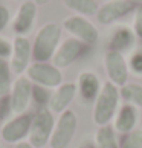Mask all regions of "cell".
Listing matches in <instances>:
<instances>
[{
    "label": "cell",
    "mask_w": 142,
    "mask_h": 148,
    "mask_svg": "<svg viewBox=\"0 0 142 148\" xmlns=\"http://www.w3.org/2000/svg\"><path fill=\"white\" fill-rule=\"evenodd\" d=\"M61 40V26L54 21L43 25L38 29L32 43V60L38 63H47L55 55Z\"/></svg>",
    "instance_id": "1"
},
{
    "label": "cell",
    "mask_w": 142,
    "mask_h": 148,
    "mask_svg": "<svg viewBox=\"0 0 142 148\" xmlns=\"http://www.w3.org/2000/svg\"><path fill=\"white\" fill-rule=\"evenodd\" d=\"M119 99H121V93L118 86H115L110 81L102 84L99 95L93 102V122L98 127L108 125L115 119L119 110Z\"/></svg>",
    "instance_id": "2"
},
{
    "label": "cell",
    "mask_w": 142,
    "mask_h": 148,
    "mask_svg": "<svg viewBox=\"0 0 142 148\" xmlns=\"http://www.w3.org/2000/svg\"><path fill=\"white\" fill-rule=\"evenodd\" d=\"M54 127H55V119L54 113L47 107L38 108V112L32 118V125L29 131V144L34 148H45L49 144L52 136Z\"/></svg>",
    "instance_id": "3"
},
{
    "label": "cell",
    "mask_w": 142,
    "mask_h": 148,
    "mask_svg": "<svg viewBox=\"0 0 142 148\" xmlns=\"http://www.w3.org/2000/svg\"><path fill=\"white\" fill-rule=\"evenodd\" d=\"M76 128H78V116L73 110L67 108L66 112L60 114L54 127L51 140H49L51 148H67L76 133Z\"/></svg>",
    "instance_id": "4"
},
{
    "label": "cell",
    "mask_w": 142,
    "mask_h": 148,
    "mask_svg": "<svg viewBox=\"0 0 142 148\" xmlns=\"http://www.w3.org/2000/svg\"><path fill=\"white\" fill-rule=\"evenodd\" d=\"M26 76L32 84L41 86L45 89H57L63 84V73L58 67L49 63L34 61L26 70Z\"/></svg>",
    "instance_id": "5"
},
{
    "label": "cell",
    "mask_w": 142,
    "mask_h": 148,
    "mask_svg": "<svg viewBox=\"0 0 142 148\" xmlns=\"http://www.w3.org/2000/svg\"><path fill=\"white\" fill-rule=\"evenodd\" d=\"M63 28L73 38L80 40L87 46L95 45L98 41V37H99L96 26L83 15H70V17H67L63 21Z\"/></svg>",
    "instance_id": "6"
},
{
    "label": "cell",
    "mask_w": 142,
    "mask_h": 148,
    "mask_svg": "<svg viewBox=\"0 0 142 148\" xmlns=\"http://www.w3.org/2000/svg\"><path fill=\"white\" fill-rule=\"evenodd\" d=\"M31 125H32V116L29 113L15 114L12 119H9L3 124L0 136L6 144H19L29 136Z\"/></svg>",
    "instance_id": "7"
},
{
    "label": "cell",
    "mask_w": 142,
    "mask_h": 148,
    "mask_svg": "<svg viewBox=\"0 0 142 148\" xmlns=\"http://www.w3.org/2000/svg\"><path fill=\"white\" fill-rule=\"evenodd\" d=\"M104 67L108 81L115 86L122 87L124 84L128 83V64L122 52L108 49L104 55Z\"/></svg>",
    "instance_id": "8"
},
{
    "label": "cell",
    "mask_w": 142,
    "mask_h": 148,
    "mask_svg": "<svg viewBox=\"0 0 142 148\" xmlns=\"http://www.w3.org/2000/svg\"><path fill=\"white\" fill-rule=\"evenodd\" d=\"M136 8L134 0H108L96 12V20L101 25H112L116 20L125 17Z\"/></svg>",
    "instance_id": "9"
},
{
    "label": "cell",
    "mask_w": 142,
    "mask_h": 148,
    "mask_svg": "<svg viewBox=\"0 0 142 148\" xmlns=\"http://www.w3.org/2000/svg\"><path fill=\"white\" fill-rule=\"evenodd\" d=\"M32 89L34 84L31 83L28 76L20 75L12 84L11 95V104H12V113L14 114H23L29 107V102L32 99Z\"/></svg>",
    "instance_id": "10"
},
{
    "label": "cell",
    "mask_w": 142,
    "mask_h": 148,
    "mask_svg": "<svg viewBox=\"0 0 142 148\" xmlns=\"http://www.w3.org/2000/svg\"><path fill=\"white\" fill-rule=\"evenodd\" d=\"M32 58V45L26 37L17 35L12 43V55H11V70L15 75H23L28 70Z\"/></svg>",
    "instance_id": "11"
},
{
    "label": "cell",
    "mask_w": 142,
    "mask_h": 148,
    "mask_svg": "<svg viewBox=\"0 0 142 148\" xmlns=\"http://www.w3.org/2000/svg\"><path fill=\"white\" fill-rule=\"evenodd\" d=\"M84 46H86L84 43H81L80 40H76L73 37L64 40L61 45L58 46L55 55L52 58V64L55 66V67H58L60 70L72 66L76 60H78V57L83 53Z\"/></svg>",
    "instance_id": "12"
},
{
    "label": "cell",
    "mask_w": 142,
    "mask_h": 148,
    "mask_svg": "<svg viewBox=\"0 0 142 148\" xmlns=\"http://www.w3.org/2000/svg\"><path fill=\"white\" fill-rule=\"evenodd\" d=\"M37 18V3L34 0H25L19 6L17 14L12 20V31L15 35L26 37L34 28Z\"/></svg>",
    "instance_id": "13"
},
{
    "label": "cell",
    "mask_w": 142,
    "mask_h": 148,
    "mask_svg": "<svg viewBox=\"0 0 142 148\" xmlns=\"http://www.w3.org/2000/svg\"><path fill=\"white\" fill-rule=\"evenodd\" d=\"M76 93H78L76 84L63 83L60 87H57V89L54 90V93L51 95V98H49L47 108L54 114H61L63 112H66L69 108V106L75 99Z\"/></svg>",
    "instance_id": "14"
},
{
    "label": "cell",
    "mask_w": 142,
    "mask_h": 148,
    "mask_svg": "<svg viewBox=\"0 0 142 148\" xmlns=\"http://www.w3.org/2000/svg\"><path fill=\"white\" fill-rule=\"evenodd\" d=\"M101 81L98 78V75L89 70H84L78 75V81H76V89H78L80 98L83 99V102L90 104L95 102L101 92Z\"/></svg>",
    "instance_id": "15"
},
{
    "label": "cell",
    "mask_w": 142,
    "mask_h": 148,
    "mask_svg": "<svg viewBox=\"0 0 142 148\" xmlns=\"http://www.w3.org/2000/svg\"><path fill=\"white\" fill-rule=\"evenodd\" d=\"M136 124H138V112H136L134 106L125 104V106L119 107L113 121V128L124 136V134L132 133L136 127Z\"/></svg>",
    "instance_id": "16"
},
{
    "label": "cell",
    "mask_w": 142,
    "mask_h": 148,
    "mask_svg": "<svg viewBox=\"0 0 142 148\" xmlns=\"http://www.w3.org/2000/svg\"><path fill=\"white\" fill-rule=\"evenodd\" d=\"M95 148H119V142L116 140L115 128L108 125H102L95 133Z\"/></svg>",
    "instance_id": "17"
},
{
    "label": "cell",
    "mask_w": 142,
    "mask_h": 148,
    "mask_svg": "<svg viewBox=\"0 0 142 148\" xmlns=\"http://www.w3.org/2000/svg\"><path fill=\"white\" fill-rule=\"evenodd\" d=\"M63 5L83 17L84 15H96L98 9H99L96 0H63Z\"/></svg>",
    "instance_id": "18"
},
{
    "label": "cell",
    "mask_w": 142,
    "mask_h": 148,
    "mask_svg": "<svg viewBox=\"0 0 142 148\" xmlns=\"http://www.w3.org/2000/svg\"><path fill=\"white\" fill-rule=\"evenodd\" d=\"M133 45V32L121 26L119 29L115 31V34L112 35V40H110V51H118V52H122L125 51L127 47H130Z\"/></svg>",
    "instance_id": "19"
},
{
    "label": "cell",
    "mask_w": 142,
    "mask_h": 148,
    "mask_svg": "<svg viewBox=\"0 0 142 148\" xmlns=\"http://www.w3.org/2000/svg\"><path fill=\"white\" fill-rule=\"evenodd\" d=\"M119 93H121V98L127 104L142 108V86L127 83L122 87H119Z\"/></svg>",
    "instance_id": "20"
},
{
    "label": "cell",
    "mask_w": 142,
    "mask_h": 148,
    "mask_svg": "<svg viewBox=\"0 0 142 148\" xmlns=\"http://www.w3.org/2000/svg\"><path fill=\"white\" fill-rule=\"evenodd\" d=\"M11 64L5 58H0V98L9 95L12 89V78H11Z\"/></svg>",
    "instance_id": "21"
},
{
    "label": "cell",
    "mask_w": 142,
    "mask_h": 148,
    "mask_svg": "<svg viewBox=\"0 0 142 148\" xmlns=\"http://www.w3.org/2000/svg\"><path fill=\"white\" fill-rule=\"evenodd\" d=\"M119 148H142V130H133L132 133L124 134Z\"/></svg>",
    "instance_id": "22"
},
{
    "label": "cell",
    "mask_w": 142,
    "mask_h": 148,
    "mask_svg": "<svg viewBox=\"0 0 142 148\" xmlns=\"http://www.w3.org/2000/svg\"><path fill=\"white\" fill-rule=\"evenodd\" d=\"M12 113V104H11V95H5L0 98V121L6 119Z\"/></svg>",
    "instance_id": "23"
},
{
    "label": "cell",
    "mask_w": 142,
    "mask_h": 148,
    "mask_svg": "<svg viewBox=\"0 0 142 148\" xmlns=\"http://www.w3.org/2000/svg\"><path fill=\"white\" fill-rule=\"evenodd\" d=\"M32 98H34L35 102H38V104H45V102H49V98H51V95L46 92L45 87L35 84L34 89H32Z\"/></svg>",
    "instance_id": "24"
},
{
    "label": "cell",
    "mask_w": 142,
    "mask_h": 148,
    "mask_svg": "<svg viewBox=\"0 0 142 148\" xmlns=\"http://www.w3.org/2000/svg\"><path fill=\"white\" fill-rule=\"evenodd\" d=\"M133 31L139 38H142V3L136 8L134 18H133Z\"/></svg>",
    "instance_id": "25"
},
{
    "label": "cell",
    "mask_w": 142,
    "mask_h": 148,
    "mask_svg": "<svg viewBox=\"0 0 142 148\" xmlns=\"http://www.w3.org/2000/svg\"><path fill=\"white\" fill-rule=\"evenodd\" d=\"M12 55V43L8 38L0 37V58H9Z\"/></svg>",
    "instance_id": "26"
},
{
    "label": "cell",
    "mask_w": 142,
    "mask_h": 148,
    "mask_svg": "<svg viewBox=\"0 0 142 148\" xmlns=\"http://www.w3.org/2000/svg\"><path fill=\"white\" fill-rule=\"evenodd\" d=\"M128 69H132L134 73H142V53H134L132 57Z\"/></svg>",
    "instance_id": "27"
},
{
    "label": "cell",
    "mask_w": 142,
    "mask_h": 148,
    "mask_svg": "<svg viewBox=\"0 0 142 148\" xmlns=\"http://www.w3.org/2000/svg\"><path fill=\"white\" fill-rule=\"evenodd\" d=\"M9 18H11L9 9L5 6V5H0V32H2V31L8 26Z\"/></svg>",
    "instance_id": "28"
},
{
    "label": "cell",
    "mask_w": 142,
    "mask_h": 148,
    "mask_svg": "<svg viewBox=\"0 0 142 148\" xmlns=\"http://www.w3.org/2000/svg\"><path fill=\"white\" fill-rule=\"evenodd\" d=\"M15 148H34V147H32L31 144H29V142H19V144H15Z\"/></svg>",
    "instance_id": "29"
},
{
    "label": "cell",
    "mask_w": 142,
    "mask_h": 148,
    "mask_svg": "<svg viewBox=\"0 0 142 148\" xmlns=\"http://www.w3.org/2000/svg\"><path fill=\"white\" fill-rule=\"evenodd\" d=\"M34 2H35L37 5H46V3L51 2V0H34Z\"/></svg>",
    "instance_id": "30"
},
{
    "label": "cell",
    "mask_w": 142,
    "mask_h": 148,
    "mask_svg": "<svg viewBox=\"0 0 142 148\" xmlns=\"http://www.w3.org/2000/svg\"><path fill=\"white\" fill-rule=\"evenodd\" d=\"M78 148H95V147L90 145V144H84V145H81V147H78Z\"/></svg>",
    "instance_id": "31"
},
{
    "label": "cell",
    "mask_w": 142,
    "mask_h": 148,
    "mask_svg": "<svg viewBox=\"0 0 142 148\" xmlns=\"http://www.w3.org/2000/svg\"><path fill=\"white\" fill-rule=\"evenodd\" d=\"M17 2H21V0H17Z\"/></svg>",
    "instance_id": "32"
}]
</instances>
